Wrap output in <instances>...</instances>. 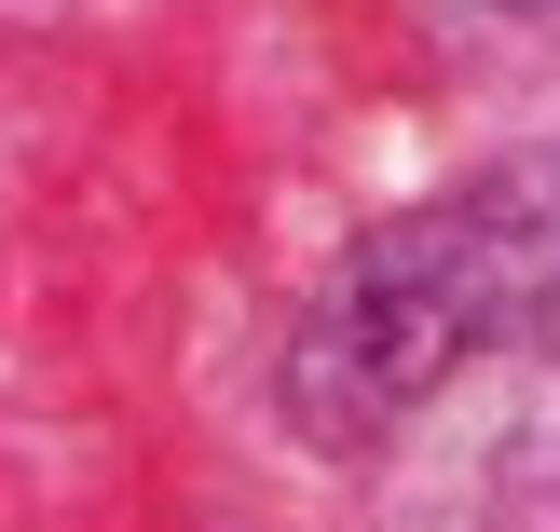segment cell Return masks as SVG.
<instances>
[{
  "label": "cell",
  "instance_id": "obj_2",
  "mask_svg": "<svg viewBox=\"0 0 560 532\" xmlns=\"http://www.w3.org/2000/svg\"><path fill=\"white\" fill-rule=\"evenodd\" d=\"M438 27L479 55H547L560 42V0H438Z\"/></svg>",
  "mask_w": 560,
  "mask_h": 532
},
{
  "label": "cell",
  "instance_id": "obj_1",
  "mask_svg": "<svg viewBox=\"0 0 560 532\" xmlns=\"http://www.w3.org/2000/svg\"><path fill=\"white\" fill-rule=\"evenodd\" d=\"M547 315H560V164H506V178L397 218L383 246H355V273L288 342V410L328 451H355L410 397H438L465 355H492L506 328H547Z\"/></svg>",
  "mask_w": 560,
  "mask_h": 532
}]
</instances>
